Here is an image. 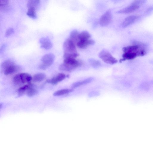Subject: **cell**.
<instances>
[{
    "label": "cell",
    "instance_id": "obj_1",
    "mask_svg": "<svg viewBox=\"0 0 153 153\" xmlns=\"http://www.w3.org/2000/svg\"><path fill=\"white\" fill-rule=\"evenodd\" d=\"M123 50L124 52L123 56L124 60L132 59L138 56L143 55L145 53L144 47L140 44L124 47Z\"/></svg>",
    "mask_w": 153,
    "mask_h": 153
},
{
    "label": "cell",
    "instance_id": "obj_2",
    "mask_svg": "<svg viewBox=\"0 0 153 153\" xmlns=\"http://www.w3.org/2000/svg\"><path fill=\"white\" fill-rule=\"evenodd\" d=\"M76 44L70 38L67 39L63 45L64 51V57L75 58L79 55L76 50Z\"/></svg>",
    "mask_w": 153,
    "mask_h": 153
},
{
    "label": "cell",
    "instance_id": "obj_3",
    "mask_svg": "<svg viewBox=\"0 0 153 153\" xmlns=\"http://www.w3.org/2000/svg\"><path fill=\"white\" fill-rule=\"evenodd\" d=\"M55 58V56L53 54L49 53L45 55L41 59L42 64L39 66V68L42 70H46L53 64Z\"/></svg>",
    "mask_w": 153,
    "mask_h": 153
},
{
    "label": "cell",
    "instance_id": "obj_4",
    "mask_svg": "<svg viewBox=\"0 0 153 153\" xmlns=\"http://www.w3.org/2000/svg\"><path fill=\"white\" fill-rule=\"evenodd\" d=\"M99 57L105 63L114 64H116L117 60L108 51L103 50L99 53Z\"/></svg>",
    "mask_w": 153,
    "mask_h": 153
},
{
    "label": "cell",
    "instance_id": "obj_5",
    "mask_svg": "<svg viewBox=\"0 0 153 153\" xmlns=\"http://www.w3.org/2000/svg\"><path fill=\"white\" fill-rule=\"evenodd\" d=\"M113 18L112 14L110 10H108L101 17L99 24L102 26L108 25L112 21Z\"/></svg>",
    "mask_w": 153,
    "mask_h": 153
},
{
    "label": "cell",
    "instance_id": "obj_6",
    "mask_svg": "<svg viewBox=\"0 0 153 153\" xmlns=\"http://www.w3.org/2000/svg\"><path fill=\"white\" fill-rule=\"evenodd\" d=\"M66 77L65 74L59 73L52 79L47 80L46 82L48 83H51L53 85H56L58 83L66 79Z\"/></svg>",
    "mask_w": 153,
    "mask_h": 153
},
{
    "label": "cell",
    "instance_id": "obj_7",
    "mask_svg": "<svg viewBox=\"0 0 153 153\" xmlns=\"http://www.w3.org/2000/svg\"><path fill=\"white\" fill-rule=\"evenodd\" d=\"M40 43L41 44V48L43 49L48 50L51 49L52 44L50 40L48 38L43 37L40 40Z\"/></svg>",
    "mask_w": 153,
    "mask_h": 153
},
{
    "label": "cell",
    "instance_id": "obj_8",
    "mask_svg": "<svg viewBox=\"0 0 153 153\" xmlns=\"http://www.w3.org/2000/svg\"><path fill=\"white\" fill-rule=\"evenodd\" d=\"M139 17L136 15H132L129 16L125 19L122 24L123 28H126L134 23Z\"/></svg>",
    "mask_w": 153,
    "mask_h": 153
},
{
    "label": "cell",
    "instance_id": "obj_9",
    "mask_svg": "<svg viewBox=\"0 0 153 153\" xmlns=\"http://www.w3.org/2000/svg\"><path fill=\"white\" fill-rule=\"evenodd\" d=\"M140 7L132 3L130 5L121 10L117 13L121 14H127L133 12L138 9Z\"/></svg>",
    "mask_w": 153,
    "mask_h": 153
},
{
    "label": "cell",
    "instance_id": "obj_10",
    "mask_svg": "<svg viewBox=\"0 0 153 153\" xmlns=\"http://www.w3.org/2000/svg\"><path fill=\"white\" fill-rule=\"evenodd\" d=\"M95 43L94 40L90 39L87 40H79L76 43V45L79 48L83 49L89 46L93 45Z\"/></svg>",
    "mask_w": 153,
    "mask_h": 153
},
{
    "label": "cell",
    "instance_id": "obj_11",
    "mask_svg": "<svg viewBox=\"0 0 153 153\" xmlns=\"http://www.w3.org/2000/svg\"><path fill=\"white\" fill-rule=\"evenodd\" d=\"M20 69V67L14 64L5 68L4 70V74L5 75L11 74L19 71Z\"/></svg>",
    "mask_w": 153,
    "mask_h": 153
},
{
    "label": "cell",
    "instance_id": "obj_12",
    "mask_svg": "<svg viewBox=\"0 0 153 153\" xmlns=\"http://www.w3.org/2000/svg\"><path fill=\"white\" fill-rule=\"evenodd\" d=\"M76 68L74 66L64 62L60 64L59 67V70L67 72H70Z\"/></svg>",
    "mask_w": 153,
    "mask_h": 153
},
{
    "label": "cell",
    "instance_id": "obj_13",
    "mask_svg": "<svg viewBox=\"0 0 153 153\" xmlns=\"http://www.w3.org/2000/svg\"><path fill=\"white\" fill-rule=\"evenodd\" d=\"M20 78L22 84L28 83V84L30 83L32 80V76L29 74L27 73H20Z\"/></svg>",
    "mask_w": 153,
    "mask_h": 153
},
{
    "label": "cell",
    "instance_id": "obj_14",
    "mask_svg": "<svg viewBox=\"0 0 153 153\" xmlns=\"http://www.w3.org/2000/svg\"><path fill=\"white\" fill-rule=\"evenodd\" d=\"M94 80L93 78H89L84 80L76 82L73 83L72 85V88H75L81 86L82 85H85L91 82Z\"/></svg>",
    "mask_w": 153,
    "mask_h": 153
},
{
    "label": "cell",
    "instance_id": "obj_15",
    "mask_svg": "<svg viewBox=\"0 0 153 153\" xmlns=\"http://www.w3.org/2000/svg\"><path fill=\"white\" fill-rule=\"evenodd\" d=\"M40 0H28L27 3L28 8H33L36 10L40 5Z\"/></svg>",
    "mask_w": 153,
    "mask_h": 153
},
{
    "label": "cell",
    "instance_id": "obj_16",
    "mask_svg": "<svg viewBox=\"0 0 153 153\" xmlns=\"http://www.w3.org/2000/svg\"><path fill=\"white\" fill-rule=\"evenodd\" d=\"M46 75L44 73H39L34 75L32 80L34 82H40L43 81L46 78Z\"/></svg>",
    "mask_w": 153,
    "mask_h": 153
},
{
    "label": "cell",
    "instance_id": "obj_17",
    "mask_svg": "<svg viewBox=\"0 0 153 153\" xmlns=\"http://www.w3.org/2000/svg\"><path fill=\"white\" fill-rule=\"evenodd\" d=\"M91 37V35L88 32L86 31H83L79 34V41L89 40L90 39Z\"/></svg>",
    "mask_w": 153,
    "mask_h": 153
},
{
    "label": "cell",
    "instance_id": "obj_18",
    "mask_svg": "<svg viewBox=\"0 0 153 153\" xmlns=\"http://www.w3.org/2000/svg\"><path fill=\"white\" fill-rule=\"evenodd\" d=\"M73 89H61L55 92L53 95L54 96H60L65 95L72 92Z\"/></svg>",
    "mask_w": 153,
    "mask_h": 153
},
{
    "label": "cell",
    "instance_id": "obj_19",
    "mask_svg": "<svg viewBox=\"0 0 153 153\" xmlns=\"http://www.w3.org/2000/svg\"><path fill=\"white\" fill-rule=\"evenodd\" d=\"M79 33L76 30L72 31L70 33V38L72 40L76 45V43L79 41Z\"/></svg>",
    "mask_w": 153,
    "mask_h": 153
},
{
    "label": "cell",
    "instance_id": "obj_20",
    "mask_svg": "<svg viewBox=\"0 0 153 153\" xmlns=\"http://www.w3.org/2000/svg\"><path fill=\"white\" fill-rule=\"evenodd\" d=\"M32 85H33L30 83L19 88L18 89V92L19 95H21L23 94L25 92L27 91Z\"/></svg>",
    "mask_w": 153,
    "mask_h": 153
},
{
    "label": "cell",
    "instance_id": "obj_21",
    "mask_svg": "<svg viewBox=\"0 0 153 153\" xmlns=\"http://www.w3.org/2000/svg\"><path fill=\"white\" fill-rule=\"evenodd\" d=\"M36 10L33 8H28L27 13V15L33 19H36L37 18L36 13Z\"/></svg>",
    "mask_w": 153,
    "mask_h": 153
},
{
    "label": "cell",
    "instance_id": "obj_22",
    "mask_svg": "<svg viewBox=\"0 0 153 153\" xmlns=\"http://www.w3.org/2000/svg\"><path fill=\"white\" fill-rule=\"evenodd\" d=\"M32 85L27 91V94L28 96L32 97L38 93L37 90L33 88Z\"/></svg>",
    "mask_w": 153,
    "mask_h": 153
},
{
    "label": "cell",
    "instance_id": "obj_23",
    "mask_svg": "<svg viewBox=\"0 0 153 153\" xmlns=\"http://www.w3.org/2000/svg\"><path fill=\"white\" fill-rule=\"evenodd\" d=\"M13 81L16 85H22L20 78V74L15 75L13 78Z\"/></svg>",
    "mask_w": 153,
    "mask_h": 153
},
{
    "label": "cell",
    "instance_id": "obj_24",
    "mask_svg": "<svg viewBox=\"0 0 153 153\" xmlns=\"http://www.w3.org/2000/svg\"><path fill=\"white\" fill-rule=\"evenodd\" d=\"M15 64L14 63L10 60H7L3 62L2 65V68L4 69L9 66Z\"/></svg>",
    "mask_w": 153,
    "mask_h": 153
},
{
    "label": "cell",
    "instance_id": "obj_25",
    "mask_svg": "<svg viewBox=\"0 0 153 153\" xmlns=\"http://www.w3.org/2000/svg\"><path fill=\"white\" fill-rule=\"evenodd\" d=\"M147 0H135L132 3L140 7L146 2Z\"/></svg>",
    "mask_w": 153,
    "mask_h": 153
},
{
    "label": "cell",
    "instance_id": "obj_26",
    "mask_svg": "<svg viewBox=\"0 0 153 153\" xmlns=\"http://www.w3.org/2000/svg\"><path fill=\"white\" fill-rule=\"evenodd\" d=\"M14 32V30L12 28H9L6 31L5 36L6 37H8L10 36L11 35L13 34Z\"/></svg>",
    "mask_w": 153,
    "mask_h": 153
},
{
    "label": "cell",
    "instance_id": "obj_27",
    "mask_svg": "<svg viewBox=\"0 0 153 153\" xmlns=\"http://www.w3.org/2000/svg\"><path fill=\"white\" fill-rule=\"evenodd\" d=\"M89 62L92 65L94 66H97L101 65L100 62L94 59H90L89 60Z\"/></svg>",
    "mask_w": 153,
    "mask_h": 153
},
{
    "label": "cell",
    "instance_id": "obj_28",
    "mask_svg": "<svg viewBox=\"0 0 153 153\" xmlns=\"http://www.w3.org/2000/svg\"><path fill=\"white\" fill-rule=\"evenodd\" d=\"M9 0H1L0 6H3L9 5Z\"/></svg>",
    "mask_w": 153,
    "mask_h": 153
},
{
    "label": "cell",
    "instance_id": "obj_29",
    "mask_svg": "<svg viewBox=\"0 0 153 153\" xmlns=\"http://www.w3.org/2000/svg\"><path fill=\"white\" fill-rule=\"evenodd\" d=\"M111 1H112L113 2H119L121 1H122V0H111Z\"/></svg>",
    "mask_w": 153,
    "mask_h": 153
}]
</instances>
